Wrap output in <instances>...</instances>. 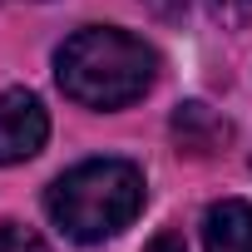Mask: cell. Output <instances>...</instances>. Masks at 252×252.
Segmentation results:
<instances>
[{"instance_id": "obj_5", "label": "cell", "mask_w": 252, "mask_h": 252, "mask_svg": "<svg viewBox=\"0 0 252 252\" xmlns=\"http://www.w3.org/2000/svg\"><path fill=\"white\" fill-rule=\"evenodd\" d=\"M227 119H218L208 104H198V99H188V104H178L173 109V139H178V149L183 154H213V149H222L227 144Z\"/></svg>"}, {"instance_id": "obj_3", "label": "cell", "mask_w": 252, "mask_h": 252, "mask_svg": "<svg viewBox=\"0 0 252 252\" xmlns=\"http://www.w3.org/2000/svg\"><path fill=\"white\" fill-rule=\"evenodd\" d=\"M50 139V114L30 89L0 94V163H25Z\"/></svg>"}, {"instance_id": "obj_8", "label": "cell", "mask_w": 252, "mask_h": 252, "mask_svg": "<svg viewBox=\"0 0 252 252\" xmlns=\"http://www.w3.org/2000/svg\"><path fill=\"white\" fill-rule=\"evenodd\" d=\"M144 252H183V242H178V237H168V232H163V237H154V242H149V247H144Z\"/></svg>"}, {"instance_id": "obj_1", "label": "cell", "mask_w": 252, "mask_h": 252, "mask_svg": "<svg viewBox=\"0 0 252 252\" xmlns=\"http://www.w3.org/2000/svg\"><path fill=\"white\" fill-rule=\"evenodd\" d=\"M55 79L84 109H124V104L144 99L149 84L158 79V55L129 30L89 25L60 45Z\"/></svg>"}, {"instance_id": "obj_6", "label": "cell", "mask_w": 252, "mask_h": 252, "mask_svg": "<svg viewBox=\"0 0 252 252\" xmlns=\"http://www.w3.org/2000/svg\"><path fill=\"white\" fill-rule=\"evenodd\" d=\"M0 252H50V247L20 222H0Z\"/></svg>"}, {"instance_id": "obj_7", "label": "cell", "mask_w": 252, "mask_h": 252, "mask_svg": "<svg viewBox=\"0 0 252 252\" xmlns=\"http://www.w3.org/2000/svg\"><path fill=\"white\" fill-rule=\"evenodd\" d=\"M208 15L218 25H247L252 20V0H208Z\"/></svg>"}, {"instance_id": "obj_2", "label": "cell", "mask_w": 252, "mask_h": 252, "mask_svg": "<svg viewBox=\"0 0 252 252\" xmlns=\"http://www.w3.org/2000/svg\"><path fill=\"white\" fill-rule=\"evenodd\" d=\"M55 227L74 242H104L124 232L144 208V173L129 158H89L60 173L45 193Z\"/></svg>"}, {"instance_id": "obj_9", "label": "cell", "mask_w": 252, "mask_h": 252, "mask_svg": "<svg viewBox=\"0 0 252 252\" xmlns=\"http://www.w3.org/2000/svg\"><path fill=\"white\" fill-rule=\"evenodd\" d=\"M149 5H154L158 15H178V10H183V0H149Z\"/></svg>"}, {"instance_id": "obj_4", "label": "cell", "mask_w": 252, "mask_h": 252, "mask_svg": "<svg viewBox=\"0 0 252 252\" xmlns=\"http://www.w3.org/2000/svg\"><path fill=\"white\" fill-rule=\"evenodd\" d=\"M203 242L208 252H252V203L222 198L203 218Z\"/></svg>"}, {"instance_id": "obj_10", "label": "cell", "mask_w": 252, "mask_h": 252, "mask_svg": "<svg viewBox=\"0 0 252 252\" xmlns=\"http://www.w3.org/2000/svg\"><path fill=\"white\" fill-rule=\"evenodd\" d=\"M0 5H5V0H0Z\"/></svg>"}]
</instances>
